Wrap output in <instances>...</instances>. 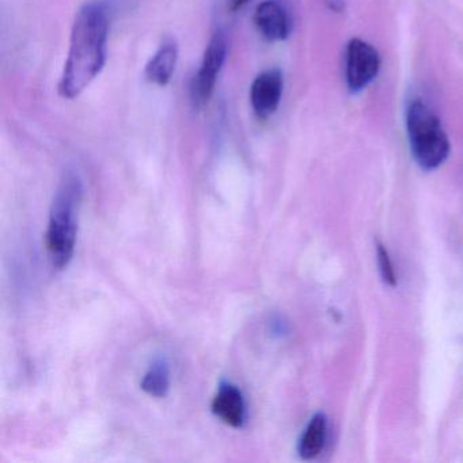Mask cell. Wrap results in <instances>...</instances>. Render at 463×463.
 <instances>
[{"mask_svg":"<svg viewBox=\"0 0 463 463\" xmlns=\"http://www.w3.org/2000/svg\"><path fill=\"white\" fill-rule=\"evenodd\" d=\"M110 10L104 0L83 5L75 15L69 53L59 83L63 99H78L99 77L107 61Z\"/></svg>","mask_w":463,"mask_h":463,"instance_id":"6da1fadb","label":"cell"},{"mask_svg":"<svg viewBox=\"0 0 463 463\" xmlns=\"http://www.w3.org/2000/svg\"><path fill=\"white\" fill-rule=\"evenodd\" d=\"M83 184L75 172L64 173L51 205L45 245L56 269H64L74 256L78 234V213Z\"/></svg>","mask_w":463,"mask_h":463,"instance_id":"7a4b0ae2","label":"cell"},{"mask_svg":"<svg viewBox=\"0 0 463 463\" xmlns=\"http://www.w3.org/2000/svg\"><path fill=\"white\" fill-rule=\"evenodd\" d=\"M406 131L414 161L421 169L435 170L449 158L451 146L440 120L421 99L406 109Z\"/></svg>","mask_w":463,"mask_h":463,"instance_id":"3957f363","label":"cell"},{"mask_svg":"<svg viewBox=\"0 0 463 463\" xmlns=\"http://www.w3.org/2000/svg\"><path fill=\"white\" fill-rule=\"evenodd\" d=\"M227 48L226 33L216 31L205 48L199 71L192 80L191 99L197 109H203L213 99L219 75L226 61Z\"/></svg>","mask_w":463,"mask_h":463,"instance_id":"277c9868","label":"cell"},{"mask_svg":"<svg viewBox=\"0 0 463 463\" xmlns=\"http://www.w3.org/2000/svg\"><path fill=\"white\" fill-rule=\"evenodd\" d=\"M381 70L378 51L360 39L349 42L346 48V83L352 93L364 90Z\"/></svg>","mask_w":463,"mask_h":463,"instance_id":"5b68a950","label":"cell"},{"mask_svg":"<svg viewBox=\"0 0 463 463\" xmlns=\"http://www.w3.org/2000/svg\"><path fill=\"white\" fill-rule=\"evenodd\" d=\"M283 88V75L279 70H267L257 75L250 88L251 109L257 118L267 120L275 115L280 107Z\"/></svg>","mask_w":463,"mask_h":463,"instance_id":"8992f818","label":"cell"},{"mask_svg":"<svg viewBox=\"0 0 463 463\" xmlns=\"http://www.w3.org/2000/svg\"><path fill=\"white\" fill-rule=\"evenodd\" d=\"M254 25L259 33L270 43H280L291 33V18L279 0H264L254 10Z\"/></svg>","mask_w":463,"mask_h":463,"instance_id":"52a82bcc","label":"cell"},{"mask_svg":"<svg viewBox=\"0 0 463 463\" xmlns=\"http://www.w3.org/2000/svg\"><path fill=\"white\" fill-rule=\"evenodd\" d=\"M213 413L224 424L242 428L246 421V405L240 387L232 382L222 381L213 401Z\"/></svg>","mask_w":463,"mask_h":463,"instance_id":"ba28073f","label":"cell"},{"mask_svg":"<svg viewBox=\"0 0 463 463\" xmlns=\"http://www.w3.org/2000/svg\"><path fill=\"white\" fill-rule=\"evenodd\" d=\"M178 61V45L175 40H166L158 48L146 66V78L153 85L165 88L175 75Z\"/></svg>","mask_w":463,"mask_h":463,"instance_id":"9c48e42d","label":"cell"},{"mask_svg":"<svg viewBox=\"0 0 463 463\" xmlns=\"http://www.w3.org/2000/svg\"><path fill=\"white\" fill-rule=\"evenodd\" d=\"M327 420L324 413H317L311 417L299 440L300 458L311 460L318 457L326 443Z\"/></svg>","mask_w":463,"mask_h":463,"instance_id":"30bf717a","label":"cell"},{"mask_svg":"<svg viewBox=\"0 0 463 463\" xmlns=\"http://www.w3.org/2000/svg\"><path fill=\"white\" fill-rule=\"evenodd\" d=\"M142 390L151 397L165 398L170 390L169 362L165 357L154 360L143 378Z\"/></svg>","mask_w":463,"mask_h":463,"instance_id":"8fae6325","label":"cell"},{"mask_svg":"<svg viewBox=\"0 0 463 463\" xmlns=\"http://www.w3.org/2000/svg\"><path fill=\"white\" fill-rule=\"evenodd\" d=\"M376 256H378L379 270H381L382 279L387 286L394 287L397 284V276H395L394 267H392V259H390L389 250L382 242H376Z\"/></svg>","mask_w":463,"mask_h":463,"instance_id":"7c38bea8","label":"cell"},{"mask_svg":"<svg viewBox=\"0 0 463 463\" xmlns=\"http://www.w3.org/2000/svg\"><path fill=\"white\" fill-rule=\"evenodd\" d=\"M270 332H272V335H276V337H283V335H288V322L284 321L281 317H275V318L270 321Z\"/></svg>","mask_w":463,"mask_h":463,"instance_id":"4fadbf2b","label":"cell"},{"mask_svg":"<svg viewBox=\"0 0 463 463\" xmlns=\"http://www.w3.org/2000/svg\"><path fill=\"white\" fill-rule=\"evenodd\" d=\"M249 2H250V0H229L230 10L237 12V10H241L243 6H246Z\"/></svg>","mask_w":463,"mask_h":463,"instance_id":"5bb4252c","label":"cell"}]
</instances>
